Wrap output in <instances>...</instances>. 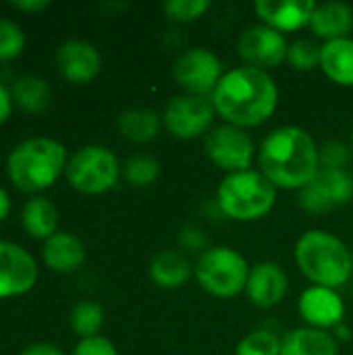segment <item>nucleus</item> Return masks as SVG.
I'll return each mask as SVG.
<instances>
[{
    "instance_id": "1",
    "label": "nucleus",
    "mask_w": 353,
    "mask_h": 355,
    "mask_svg": "<svg viewBox=\"0 0 353 355\" xmlns=\"http://www.w3.org/2000/svg\"><path fill=\"white\" fill-rule=\"evenodd\" d=\"M210 100L227 125L250 129L266 123L275 114L279 87L266 71L237 67L223 75Z\"/></svg>"
},
{
    "instance_id": "2",
    "label": "nucleus",
    "mask_w": 353,
    "mask_h": 355,
    "mask_svg": "<svg viewBox=\"0 0 353 355\" xmlns=\"http://www.w3.org/2000/svg\"><path fill=\"white\" fill-rule=\"evenodd\" d=\"M260 173L277 189H304L320 171L318 146L312 135L298 127L285 125L270 131L258 150Z\"/></svg>"
},
{
    "instance_id": "3",
    "label": "nucleus",
    "mask_w": 353,
    "mask_h": 355,
    "mask_svg": "<svg viewBox=\"0 0 353 355\" xmlns=\"http://www.w3.org/2000/svg\"><path fill=\"white\" fill-rule=\"evenodd\" d=\"M293 258L300 272L318 287L339 289L353 279L352 250L329 231L304 233L295 243Z\"/></svg>"
},
{
    "instance_id": "4",
    "label": "nucleus",
    "mask_w": 353,
    "mask_h": 355,
    "mask_svg": "<svg viewBox=\"0 0 353 355\" xmlns=\"http://www.w3.org/2000/svg\"><path fill=\"white\" fill-rule=\"evenodd\" d=\"M67 150L50 137H31L21 141L6 160L10 183L25 193H37L52 187L67 168Z\"/></svg>"
},
{
    "instance_id": "5",
    "label": "nucleus",
    "mask_w": 353,
    "mask_h": 355,
    "mask_svg": "<svg viewBox=\"0 0 353 355\" xmlns=\"http://www.w3.org/2000/svg\"><path fill=\"white\" fill-rule=\"evenodd\" d=\"M216 202L227 218L252 223L264 218L273 210L277 202V187L260 171L248 168L231 173L221 181Z\"/></svg>"
},
{
    "instance_id": "6",
    "label": "nucleus",
    "mask_w": 353,
    "mask_h": 355,
    "mask_svg": "<svg viewBox=\"0 0 353 355\" xmlns=\"http://www.w3.org/2000/svg\"><path fill=\"white\" fill-rule=\"evenodd\" d=\"M193 277L206 293L218 300H231L246 291L250 266L237 250L216 245L206 248L200 254L193 266Z\"/></svg>"
},
{
    "instance_id": "7",
    "label": "nucleus",
    "mask_w": 353,
    "mask_h": 355,
    "mask_svg": "<svg viewBox=\"0 0 353 355\" xmlns=\"http://www.w3.org/2000/svg\"><path fill=\"white\" fill-rule=\"evenodd\" d=\"M64 175L73 189L98 196L117 185L121 166L117 156L108 148L83 146L69 158Z\"/></svg>"
},
{
    "instance_id": "8",
    "label": "nucleus",
    "mask_w": 353,
    "mask_h": 355,
    "mask_svg": "<svg viewBox=\"0 0 353 355\" xmlns=\"http://www.w3.org/2000/svg\"><path fill=\"white\" fill-rule=\"evenodd\" d=\"M223 75L221 58L206 48H189L173 64L175 81L189 96H212Z\"/></svg>"
},
{
    "instance_id": "9",
    "label": "nucleus",
    "mask_w": 353,
    "mask_h": 355,
    "mask_svg": "<svg viewBox=\"0 0 353 355\" xmlns=\"http://www.w3.org/2000/svg\"><path fill=\"white\" fill-rule=\"evenodd\" d=\"M204 148L212 164L218 166L221 171H227L229 175L248 171L252 166L254 152H256V146L250 133L246 129H239L227 123L206 133Z\"/></svg>"
},
{
    "instance_id": "10",
    "label": "nucleus",
    "mask_w": 353,
    "mask_h": 355,
    "mask_svg": "<svg viewBox=\"0 0 353 355\" xmlns=\"http://www.w3.org/2000/svg\"><path fill=\"white\" fill-rule=\"evenodd\" d=\"M353 200V175L347 168H320L318 175L300 189V206L308 214H327Z\"/></svg>"
},
{
    "instance_id": "11",
    "label": "nucleus",
    "mask_w": 353,
    "mask_h": 355,
    "mask_svg": "<svg viewBox=\"0 0 353 355\" xmlns=\"http://www.w3.org/2000/svg\"><path fill=\"white\" fill-rule=\"evenodd\" d=\"M214 114L216 110L210 98L181 94L169 100L162 125L177 139H196L212 127Z\"/></svg>"
},
{
    "instance_id": "12",
    "label": "nucleus",
    "mask_w": 353,
    "mask_h": 355,
    "mask_svg": "<svg viewBox=\"0 0 353 355\" xmlns=\"http://www.w3.org/2000/svg\"><path fill=\"white\" fill-rule=\"evenodd\" d=\"M239 56L243 58L246 67L260 69V71H270L279 67L289 52V42L285 35L268 25H254L248 27L237 42Z\"/></svg>"
},
{
    "instance_id": "13",
    "label": "nucleus",
    "mask_w": 353,
    "mask_h": 355,
    "mask_svg": "<svg viewBox=\"0 0 353 355\" xmlns=\"http://www.w3.org/2000/svg\"><path fill=\"white\" fill-rule=\"evenodd\" d=\"M37 281L33 256L17 243L0 241V300L23 295Z\"/></svg>"
},
{
    "instance_id": "14",
    "label": "nucleus",
    "mask_w": 353,
    "mask_h": 355,
    "mask_svg": "<svg viewBox=\"0 0 353 355\" xmlns=\"http://www.w3.org/2000/svg\"><path fill=\"white\" fill-rule=\"evenodd\" d=\"M298 310L300 316L308 322V327L320 331H331L343 324V316H345V304L337 293V289L318 287V285H312L302 293Z\"/></svg>"
},
{
    "instance_id": "15",
    "label": "nucleus",
    "mask_w": 353,
    "mask_h": 355,
    "mask_svg": "<svg viewBox=\"0 0 353 355\" xmlns=\"http://www.w3.org/2000/svg\"><path fill=\"white\" fill-rule=\"evenodd\" d=\"M56 64L69 83L85 85L100 73L102 58L94 44L85 40H67L56 50Z\"/></svg>"
},
{
    "instance_id": "16",
    "label": "nucleus",
    "mask_w": 353,
    "mask_h": 355,
    "mask_svg": "<svg viewBox=\"0 0 353 355\" xmlns=\"http://www.w3.org/2000/svg\"><path fill=\"white\" fill-rule=\"evenodd\" d=\"M289 281L277 262H258L250 268L246 293L256 308H275L287 295Z\"/></svg>"
},
{
    "instance_id": "17",
    "label": "nucleus",
    "mask_w": 353,
    "mask_h": 355,
    "mask_svg": "<svg viewBox=\"0 0 353 355\" xmlns=\"http://www.w3.org/2000/svg\"><path fill=\"white\" fill-rule=\"evenodd\" d=\"M316 4L310 0H258L256 12L264 25L285 33L310 25Z\"/></svg>"
},
{
    "instance_id": "18",
    "label": "nucleus",
    "mask_w": 353,
    "mask_h": 355,
    "mask_svg": "<svg viewBox=\"0 0 353 355\" xmlns=\"http://www.w3.org/2000/svg\"><path fill=\"white\" fill-rule=\"evenodd\" d=\"M42 258L50 270L60 272V275H69V272H75L83 266L85 245L75 235L60 231V233H54L50 239L44 241Z\"/></svg>"
},
{
    "instance_id": "19",
    "label": "nucleus",
    "mask_w": 353,
    "mask_h": 355,
    "mask_svg": "<svg viewBox=\"0 0 353 355\" xmlns=\"http://www.w3.org/2000/svg\"><path fill=\"white\" fill-rule=\"evenodd\" d=\"M308 27L318 40H325V42L350 37L353 29V8L345 2L316 4Z\"/></svg>"
},
{
    "instance_id": "20",
    "label": "nucleus",
    "mask_w": 353,
    "mask_h": 355,
    "mask_svg": "<svg viewBox=\"0 0 353 355\" xmlns=\"http://www.w3.org/2000/svg\"><path fill=\"white\" fill-rule=\"evenodd\" d=\"M281 355H339V341L329 331L302 327L285 333Z\"/></svg>"
},
{
    "instance_id": "21",
    "label": "nucleus",
    "mask_w": 353,
    "mask_h": 355,
    "mask_svg": "<svg viewBox=\"0 0 353 355\" xmlns=\"http://www.w3.org/2000/svg\"><path fill=\"white\" fill-rule=\"evenodd\" d=\"M191 277V264L181 250H164L150 262V279L160 289H179Z\"/></svg>"
},
{
    "instance_id": "22",
    "label": "nucleus",
    "mask_w": 353,
    "mask_h": 355,
    "mask_svg": "<svg viewBox=\"0 0 353 355\" xmlns=\"http://www.w3.org/2000/svg\"><path fill=\"white\" fill-rule=\"evenodd\" d=\"M320 69L337 85H353V40L341 37L325 42L320 50Z\"/></svg>"
},
{
    "instance_id": "23",
    "label": "nucleus",
    "mask_w": 353,
    "mask_h": 355,
    "mask_svg": "<svg viewBox=\"0 0 353 355\" xmlns=\"http://www.w3.org/2000/svg\"><path fill=\"white\" fill-rule=\"evenodd\" d=\"M21 225L33 239L46 241L58 233V210L48 198L35 196L23 206Z\"/></svg>"
},
{
    "instance_id": "24",
    "label": "nucleus",
    "mask_w": 353,
    "mask_h": 355,
    "mask_svg": "<svg viewBox=\"0 0 353 355\" xmlns=\"http://www.w3.org/2000/svg\"><path fill=\"white\" fill-rule=\"evenodd\" d=\"M10 96L12 102L27 114H40L52 102V89L48 81L37 75H23L15 79Z\"/></svg>"
},
{
    "instance_id": "25",
    "label": "nucleus",
    "mask_w": 353,
    "mask_h": 355,
    "mask_svg": "<svg viewBox=\"0 0 353 355\" xmlns=\"http://www.w3.org/2000/svg\"><path fill=\"white\" fill-rule=\"evenodd\" d=\"M162 119L152 108H129L119 116V131L133 144H150L160 133Z\"/></svg>"
},
{
    "instance_id": "26",
    "label": "nucleus",
    "mask_w": 353,
    "mask_h": 355,
    "mask_svg": "<svg viewBox=\"0 0 353 355\" xmlns=\"http://www.w3.org/2000/svg\"><path fill=\"white\" fill-rule=\"evenodd\" d=\"M69 322L77 337H81V339L98 337V333L104 324V310L94 302H79L73 306Z\"/></svg>"
},
{
    "instance_id": "27",
    "label": "nucleus",
    "mask_w": 353,
    "mask_h": 355,
    "mask_svg": "<svg viewBox=\"0 0 353 355\" xmlns=\"http://www.w3.org/2000/svg\"><path fill=\"white\" fill-rule=\"evenodd\" d=\"M160 175V162L152 154H135L123 166V177L131 187H150Z\"/></svg>"
},
{
    "instance_id": "28",
    "label": "nucleus",
    "mask_w": 353,
    "mask_h": 355,
    "mask_svg": "<svg viewBox=\"0 0 353 355\" xmlns=\"http://www.w3.org/2000/svg\"><path fill=\"white\" fill-rule=\"evenodd\" d=\"M235 355H281V339L268 329L252 331L239 341Z\"/></svg>"
},
{
    "instance_id": "29",
    "label": "nucleus",
    "mask_w": 353,
    "mask_h": 355,
    "mask_svg": "<svg viewBox=\"0 0 353 355\" xmlns=\"http://www.w3.org/2000/svg\"><path fill=\"white\" fill-rule=\"evenodd\" d=\"M320 50L322 46L318 42L302 37L289 44L287 60L295 71H312L320 64Z\"/></svg>"
},
{
    "instance_id": "30",
    "label": "nucleus",
    "mask_w": 353,
    "mask_h": 355,
    "mask_svg": "<svg viewBox=\"0 0 353 355\" xmlns=\"http://www.w3.org/2000/svg\"><path fill=\"white\" fill-rule=\"evenodd\" d=\"M25 48V33L23 29L10 21L0 17V62L17 58Z\"/></svg>"
},
{
    "instance_id": "31",
    "label": "nucleus",
    "mask_w": 353,
    "mask_h": 355,
    "mask_svg": "<svg viewBox=\"0 0 353 355\" xmlns=\"http://www.w3.org/2000/svg\"><path fill=\"white\" fill-rule=\"evenodd\" d=\"M208 8H210L208 0H171V2H164L162 6L164 15L177 23H191L204 17Z\"/></svg>"
},
{
    "instance_id": "32",
    "label": "nucleus",
    "mask_w": 353,
    "mask_h": 355,
    "mask_svg": "<svg viewBox=\"0 0 353 355\" xmlns=\"http://www.w3.org/2000/svg\"><path fill=\"white\" fill-rule=\"evenodd\" d=\"M320 168H345L350 162V148L341 141H327L318 150Z\"/></svg>"
},
{
    "instance_id": "33",
    "label": "nucleus",
    "mask_w": 353,
    "mask_h": 355,
    "mask_svg": "<svg viewBox=\"0 0 353 355\" xmlns=\"http://www.w3.org/2000/svg\"><path fill=\"white\" fill-rule=\"evenodd\" d=\"M73 355H119L117 347L110 339L106 337H89V339H81L77 343V347L73 349Z\"/></svg>"
},
{
    "instance_id": "34",
    "label": "nucleus",
    "mask_w": 353,
    "mask_h": 355,
    "mask_svg": "<svg viewBox=\"0 0 353 355\" xmlns=\"http://www.w3.org/2000/svg\"><path fill=\"white\" fill-rule=\"evenodd\" d=\"M179 245L187 252H198V250H204L206 248V235L202 229L189 225L181 231L179 235Z\"/></svg>"
},
{
    "instance_id": "35",
    "label": "nucleus",
    "mask_w": 353,
    "mask_h": 355,
    "mask_svg": "<svg viewBox=\"0 0 353 355\" xmlns=\"http://www.w3.org/2000/svg\"><path fill=\"white\" fill-rule=\"evenodd\" d=\"M12 96H10V89L4 85V83H0V125L10 116V112H12Z\"/></svg>"
},
{
    "instance_id": "36",
    "label": "nucleus",
    "mask_w": 353,
    "mask_h": 355,
    "mask_svg": "<svg viewBox=\"0 0 353 355\" xmlns=\"http://www.w3.org/2000/svg\"><path fill=\"white\" fill-rule=\"evenodd\" d=\"M21 355H64L56 345L52 343H33L29 347H25Z\"/></svg>"
},
{
    "instance_id": "37",
    "label": "nucleus",
    "mask_w": 353,
    "mask_h": 355,
    "mask_svg": "<svg viewBox=\"0 0 353 355\" xmlns=\"http://www.w3.org/2000/svg\"><path fill=\"white\" fill-rule=\"evenodd\" d=\"M15 8L19 10H25V12H35V10H44L50 6L48 0H19V2H12Z\"/></svg>"
},
{
    "instance_id": "38",
    "label": "nucleus",
    "mask_w": 353,
    "mask_h": 355,
    "mask_svg": "<svg viewBox=\"0 0 353 355\" xmlns=\"http://www.w3.org/2000/svg\"><path fill=\"white\" fill-rule=\"evenodd\" d=\"M8 212H10V198H8V193L0 187V223L8 216Z\"/></svg>"
},
{
    "instance_id": "39",
    "label": "nucleus",
    "mask_w": 353,
    "mask_h": 355,
    "mask_svg": "<svg viewBox=\"0 0 353 355\" xmlns=\"http://www.w3.org/2000/svg\"><path fill=\"white\" fill-rule=\"evenodd\" d=\"M333 333H335V339H337V341H350V339H352V331H350L345 324L335 327V329H333Z\"/></svg>"
},
{
    "instance_id": "40",
    "label": "nucleus",
    "mask_w": 353,
    "mask_h": 355,
    "mask_svg": "<svg viewBox=\"0 0 353 355\" xmlns=\"http://www.w3.org/2000/svg\"><path fill=\"white\" fill-rule=\"evenodd\" d=\"M352 152H353V133H352Z\"/></svg>"
},
{
    "instance_id": "41",
    "label": "nucleus",
    "mask_w": 353,
    "mask_h": 355,
    "mask_svg": "<svg viewBox=\"0 0 353 355\" xmlns=\"http://www.w3.org/2000/svg\"><path fill=\"white\" fill-rule=\"evenodd\" d=\"M352 258H353V250H352Z\"/></svg>"
}]
</instances>
